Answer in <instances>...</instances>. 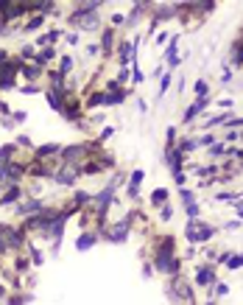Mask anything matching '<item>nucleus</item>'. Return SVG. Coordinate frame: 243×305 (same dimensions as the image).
I'll use <instances>...</instances> for the list:
<instances>
[{"label": "nucleus", "mask_w": 243, "mask_h": 305, "mask_svg": "<svg viewBox=\"0 0 243 305\" xmlns=\"http://www.w3.org/2000/svg\"><path fill=\"white\" fill-rule=\"evenodd\" d=\"M42 23H45V17L36 14V17H31V20L25 23V31H36V28H42Z\"/></svg>", "instance_id": "23"}, {"label": "nucleus", "mask_w": 243, "mask_h": 305, "mask_svg": "<svg viewBox=\"0 0 243 305\" xmlns=\"http://www.w3.org/2000/svg\"><path fill=\"white\" fill-rule=\"evenodd\" d=\"M62 162L65 165H73V168H78L81 165V160L87 157V143H78V146H67V148H62Z\"/></svg>", "instance_id": "5"}, {"label": "nucleus", "mask_w": 243, "mask_h": 305, "mask_svg": "<svg viewBox=\"0 0 243 305\" xmlns=\"http://www.w3.org/2000/svg\"><path fill=\"white\" fill-rule=\"evenodd\" d=\"M193 148H199V143H196V137H185V140L179 143V151H193Z\"/></svg>", "instance_id": "25"}, {"label": "nucleus", "mask_w": 243, "mask_h": 305, "mask_svg": "<svg viewBox=\"0 0 243 305\" xmlns=\"http://www.w3.org/2000/svg\"><path fill=\"white\" fill-rule=\"evenodd\" d=\"M185 210H188V218H190V221H196V218H199V213H201L199 204H190V207H185Z\"/></svg>", "instance_id": "32"}, {"label": "nucleus", "mask_w": 243, "mask_h": 305, "mask_svg": "<svg viewBox=\"0 0 243 305\" xmlns=\"http://www.w3.org/2000/svg\"><path fill=\"white\" fill-rule=\"evenodd\" d=\"M185 233H188V238L193 244H204V241H210V238L215 235V227L204 224V221H190Z\"/></svg>", "instance_id": "4"}, {"label": "nucleus", "mask_w": 243, "mask_h": 305, "mask_svg": "<svg viewBox=\"0 0 243 305\" xmlns=\"http://www.w3.org/2000/svg\"><path fill=\"white\" fill-rule=\"evenodd\" d=\"M25 118H28V115H25V112H11V121H14V124H22Z\"/></svg>", "instance_id": "41"}, {"label": "nucleus", "mask_w": 243, "mask_h": 305, "mask_svg": "<svg viewBox=\"0 0 243 305\" xmlns=\"http://www.w3.org/2000/svg\"><path fill=\"white\" fill-rule=\"evenodd\" d=\"M212 291L218 294V297H224V294L229 291V288H226V286H224V283H218V286H215V288H212Z\"/></svg>", "instance_id": "42"}, {"label": "nucleus", "mask_w": 243, "mask_h": 305, "mask_svg": "<svg viewBox=\"0 0 243 305\" xmlns=\"http://www.w3.org/2000/svg\"><path fill=\"white\" fill-rule=\"evenodd\" d=\"M87 202H92V196H89V193H84V191H78V193H76V207H78V204H87Z\"/></svg>", "instance_id": "31"}, {"label": "nucleus", "mask_w": 243, "mask_h": 305, "mask_svg": "<svg viewBox=\"0 0 243 305\" xmlns=\"http://www.w3.org/2000/svg\"><path fill=\"white\" fill-rule=\"evenodd\" d=\"M210 154L212 157H224V154H229V148H226V143H212Z\"/></svg>", "instance_id": "26"}, {"label": "nucleus", "mask_w": 243, "mask_h": 305, "mask_svg": "<svg viewBox=\"0 0 243 305\" xmlns=\"http://www.w3.org/2000/svg\"><path fill=\"white\" fill-rule=\"evenodd\" d=\"M212 280H215V269H212L210 263H201L199 269H196V283L199 286H210Z\"/></svg>", "instance_id": "11"}, {"label": "nucleus", "mask_w": 243, "mask_h": 305, "mask_svg": "<svg viewBox=\"0 0 243 305\" xmlns=\"http://www.w3.org/2000/svg\"><path fill=\"white\" fill-rule=\"evenodd\" d=\"M20 92L31 95V92H39V87H36V84H25V87H20Z\"/></svg>", "instance_id": "40"}, {"label": "nucleus", "mask_w": 243, "mask_h": 305, "mask_svg": "<svg viewBox=\"0 0 243 305\" xmlns=\"http://www.w3.org/2000/svg\"><path fill=\"white\" fill-rule=\"evenodd\" d=\"M42 210H45V207H42V199H25V202L17 204V210H14V213L20 215V218H31V215L42 213Z\"/></svg>", "instance_id": "8"}, {"label": "nucleus", "mask_w": 243, "mask_h": 305, "mask_svg": "<svg viewBox=\"0 0 243 305\" xmlns=\"http://www.w3.org/2000/svg\"><path fill=\"white\" fill-rule=\"evenodd\" d=\"M132 73H134V84H140V81H143V70H140V68H137V62H132Z\"/></svg>", "instance_id": "36"}, {"label": "nucleus", "mask_w": 243, "mask_h": 305, "mask_svg": "<svg viewBox=\"0 0 243 305\" xmlns=\"http://www.w3.org/2000/svg\"><path fill=\"white\" fill-rule=\"evenodd\" d=\"M28 174V165H22V162H9L6 168L0 171V185H20V179Z\"/></svg>", "instance_id": "2"}, {"label": "nucleus", "mask_w": 243, "mask_h": 305, "mask_svg": "<svg viewBox=\"0 0 243 305\" xmlns=\"http://www.w3.org/2000/svg\"><path fill=\"white\" fill-rule=\"evenodd\" d=\"M17 146H20V148H31V137L20 135V137H17Z\"/></svg>", "instance_id": "38"}, {"label": "nucleus", "mask_w": 243, "mask_h": 305, "mask_svg": "<svg viewBox=\"0 0 243 305\" xmlns=\"http://www.w3.org/2000/svg\"><path fill=\"white\" fill-rule=\"evenodd\" d=\"M238 199V193H215V202H232Z\"/></svg>", "instance_id": "35"}, {"label": "nucleus", "mask_w": 243, "mask_h": 305, "mask_svg": "<svg viewBox=\"0 0 243 305\" xmlns=\"http://www.w3.org/2000/svg\"><path fill=\"white\" fill-rule=\"evenodd\" d=\"M17 59H20V62H25V59H34V45H22V48H20V56H17Z\"/></svg>", "instance_id": "27"}, {"label": "nucleus", "mask_w": 243, "mask_h": 305, "mask_svg": "<svg viewBox=\"0 0 243 305\" xmlns=\"http://www.w3.org/2000/svg\"><path fill=\"white\" fill-rule=\"evenodd\" d=\"M14 151H17V143H6V146H0V171L6 168L9 162H14Z\"/></svg>", "instance_id": "14"}, {"label": "nucleus", "mask_w": 243, "mask_h": 305, "mask_svg": "<svg viewBox=\"0 0 243 305\" xmlns=\"http://www.w3.org/2000/svg\"><path fill=\"white\" fill-rule=\"evenodd\" d=\"M165 56H168V65H171V68H176L179 62H182V56H179V34H176V36H171Z\"/></svg>", "instance_id": "12"}, {"label": "nucleus", "mask_w": 243, "mask_h": 305, "mask_svg": "<svg viewBox=\"0 0 243 305\" xmlns=\"http://www.w3.org/2000/svg\"><path fill=\"white\" fill-rule=\"evenodd\" d=\"M34 154H36V160L42 162L45 157H53V154H62V148H59V143H45V146H39L36 151H34Z\"/></svg>", "instance_id": "15"}, {"label": "nucleus", "mask_w": 243, "mask_h": 305, "mask_svg": "<svg viewBox=\"0 0 243 305\" xmlns=\"http://www.w3.org/2000/svg\"><path fill=\"white\" fill-rule=\"evenodd\" d=\"M179 196H182V202H185V207H190V204H196V202H193V191H188V188H182V191H179Z\"/></svg>", "instance_id": "28"}, {"label": "nucleus", "mask_w": 243, "mask_h": 305, "mask_svg": "<svg viewBox=\"0 0 243 305\" xmlns=\"http://www.w3.org/2000/svg\"><path fill=\"white\" fill-rule=\"evenodd\" d=\"M28 174H31V177H53L56 171H51L48 165H42V162H34V165H28Z\"/></svg>", "instance_id": "18"}, {"label": "nucleus", "mask_w": 243, "mask_h": 305, "mask_svg": "<svg viewBox=\"0 0 243 305\" xmlns=\"http://www.w3.org/2000/svg\"><path fill=\"white\" fill-rule=\"evenodd\" d=\"M9 305H25V297H11Z\"/></svg>", "instance_id": "44"}, {"label": "nucleus", "mask_w": 243, "mask_h": 305, "mask_svg": "<svg viewBox=\"0 0 243 305\" xmlns=\"http://www.w3.org/2000/svg\"><path fill=\"white\" fill-rule=\"evenodd\" d=\"M53 56H56V51H53V48H42V51H39V54L34 56V65H39V68H45V65H48V62H51Z\"/></svg>", "instance_id": "17"}, {"label": "nucleus", "mask_w": 243, "mask_h": 305, "mask_svg": "<svg viewBox=\"0 0 243 305\" xmlns=\"http://www.w3.org/2000/svg\"><path fill=\"white\" fill-rule=\"evenodd\" d=\"M207 104H210V98H196V104H193L188 112H185V124H193V121H196V115H201L204 109H207Z\"/></svg>", "instance_id": "13"}, {"label": "nucleus", "mask_w": 243, "mask_h": 305, "mask_svg": "<svg viewBox=\"0 0 243 305\" xmlns=\"http://www.w3.org/2000/svg\"><path fill=\"white\" fill-rule=\"evenodd\" d=\"M171 213H174V210H171V207H168V204H165V207H162V213H159V215H162V218H165V221H168V218H171Z\"/></svg>", "instance_id": "46"}, {"label": "nucleus", "mask_w": 243, "mask_h": 305, "mask_svg": "<svg viewBox=\"0 0 243 305\" xmlns=\"http://www.w3.org/2000/svg\"><path fill=\"white\" fill-rule=\"evenodd\" d=\"M112 45H115V31H112V28H106V31H104V34H101V48H104V51H106V56H109Z\"/></svg>", "instance_id": "19"}, {"label": "nucleus", "mask_w": 243, "mask_h": 305, "mask_svg": "<svg viewBox=\"0 0 243 305\" xmlns=\"http://www.w3.org/2000/svg\"><path fill=\"white\" fill-rule=\"evenodd\" d=\"M3 297H6V288H3V286H0V300H3Z\"/></svg>", "instance_id": "51"}, {"label": "nucleus", "mask_w": 243, "mask_h": 305, "mask_svg": "<svg viewBox=\"0 0 243 305\" xmlns=\"http://www.w3.org/2000/svg\"><path fill=\"white\" fill-rule=\"evenodd\" d=\"M129 224H132V215H129L126 221H121V224L109 227V230H106V235H104V238H109L112 244H123V241L129 238Z\"/></svg>", "instance_id": "7"}, {"label": "nucleus", "mask_w": 243, "mask_h": 305, "mask_svg": "<svg viewBox=\"0 0 243 305\" xmlns=\"http://www.w3.org/2000/svg\"><path fill=\"white\" fill-rule=\"evenodd\" d=\"M174 179H176V185H185V171H179V174H174Z\"/></svg>", "instance_id": "45"}, {"label": "nucleus", "mask_w": 243, "mask_h": 305, "mask_svg": "<svg viewBox=\"0 0 243 305\" xmlns=\"http://www.w3.org/2000/svg\"><path fill=\"white\" fill-rule=\"evenodd\" d=\"M207 305H215V303H207Z\"/></svg>", "instance_id": "52"}, {"label": "nucleus", "mask_w": 243, "mask_h": 305, "mask_svg": "<svg viewBox=\"0 0 243 305\" xmlns=\"http://www.w3.org/2000/svg\"><path fill=\"white\" fill-rule=\"evenodd\" d=\"M196 143H199V146H212L215 137H212V135H201V137H196Z\"/></svg>", "instance_id": "33"}, {"label": "nucleus", "mask_w": 243, "mask_h": 305, "mask_svg": "<svg viewBox=\"0 0 243 305\" xmlns=\"http://www.w3.org/2000/svg\"><path fill=\"white\" fill-rule=\"evenodd\" d=\"M70 70H73V59H70V56H62V59H59V73H62V76H67Z\"/></svg>", "instance_id": "24"}, {"label": "nucleus", "mask_w": 243, "mask_h": 305, "mask_svg": "<svg viewBox=\"0 0 243 305\" xmlns=\"http://www.w3.org/2000/svg\"><path fill=\"white\" fill-rule=\"evenodd\" d=\"M112 135H115V129H112V126H106V129L101 132V140H106V137H112Z\"/></svg>", "instance_id": "43"}, {"label": "nucleus", "mask_w": 243, "mask_h": 305, "mask_svg": "<svg viewBox=\"0 0 243 305\" xmlns=\"http://www.w3.org/2000/svg\"><path fill=\"white\" fill-rule=\"evenodd\" d=\"M53 179L59 182V185H73V182L78 179V168H73V165H62V168L53 174Z\"/></svg>", "instance_id": "9"}, {"label": "nucleus", "mask_w": 243, "mask_h": 305, "mask_svg": "<svg viewBox=\"0 0 243 305\" xmlns=\"http://www.w3.org/2000/svg\"><path fill=\"white\" fill-rule=\"evenodd\" d=\"M98 51H101L98 45H87V54H89V56H95V54H98Z\"/></svg>", "instance_id": "48"}, {"label": "nucleus", "mask_w": 243, "mask_h": 305, "mask_svg": "<svg viewBox=\"0 0 243 305\" xmlns=\"http://www.w3.org/2000/svg\"><path fill=\"white\" fill-rule=\"evenodd\" d=\"M193 90H196V95H199V98H207V90H210V87H207L204 81H196V84H193Z\"/></svg>", "instance_id": "29"}, {"label": "nucleus", "mask_w": 243, "mask_h": 305, "mask_svg": "<svg viewBox=\"0 0 243 305\" xmlns=\"http://www.w3.org/2000/svg\"><path fill=\"white\" fill-rule=\"evenodd\" d=\"M238 218L243 221V204H238Z\"/></svg>", "instance_id": "50"}, {"label": "nucleus", "mask_w": 243, "mask_h": 305, "mask_svg": "<svg viewBox=\"0 0 243 305\" xmlns=\"http://www.w3.org/2000/svg\"><path fill=\"white\" fill-rule=\"evenodd\" d=\"M95 241H98V235H95V233H84V235L76 241V249H78V252H84V249L95 247Z\"/></svg>", "instance_id": "16"}, {"label": "nucleus", "mask_w": 243, "mask_h": 305, "mask_svg": "<svg viewBox=\"0 0 243 305\" xmlns=\"http://www.w3.org/2000/svg\"><path fill=\"white\" fill-rule=\"evenodd\" d=\"M221 81H224V84H226V81H232V73H229V68L224 70V76H221Z\"/></svg>", "instance_id": "47"}, {"label": "nucleus", "mask_w": 243, "mask_h": 305, "mask_svg": "<svg viewBox=\"0 0 243 305\" xmlns=\"http://www.w3.org/2000/svg\"><path fill=\"white\" fill-rule=\"evenodd\" d=\"M106 107V92H92V95H87V107Z\"/></svg>", "instance_id": "21"}, {"label": "nucleus", "mask_w": 243, "mask_h": 305, "mask_svg": "<svg viewBox=\"0 0 243 305\" xmlns=\"http://www.w3.org/2000/svg\"><path fill=\"white\" fill-rule=\"evenodd\" d=\"M226 266H229V269H241V266H243V255H232V258L226 260Z\"/></svg>", "instance_id": "30"}, {"label": "nucleus", "mask_w": 243, "mask_h": 305, "mask_svg": "<svg viewBox=\"0 0 243 305\" xmlns=\"http://www.w3.org/2000/svg\"><path fill=\"white\" fill-rule=\"evenodd\" d=\"M154 269L165 271V274H176L179 277V260H176V241L165 235L154 249Z\"/></svg>", "instance_id": "1"}, {"label": "nucleus", "mask_w": 243, "mask_h": 305, "mask_svg": "<svg viewBox=\"0 0 243 305\" xmlns=\"http://www.w3.org/2000/svg\"><path fill=\"white\" fill-rule=\"evenodd\" d=\"M22 70L20 59H9L6 65H0V90H11L14 87V76Z\"/></svg>", "instance_id": "3"}, {"label": "nucleus", "mask_w": 243, "mask_h": 305, "mask_svg": "<svg viewBox=\"0 0 243 305\" xmlns=\"http://www.w3.org/2000/svg\"><path fill=\"white\" fill-rule=\"evenodd\" d=\"M224 107V109H229V107H232V98H221V101H218Z\"/></svg>", "instance_id": "49"}, {"label": "nucleus", "mask_w": 243, "mask_h": 305, "mask_svg": "<svg viewBox=\"0 0 243 305\" xmlns=\"http://www.w3.org/2000/svg\"><path fill=\"white\" fill-rule=\"evenodd\" d=\"M168 87H171V73H165V76H162V81H159V95H162Z\"/></svg>", "instance_id": "37"}, {"label": "nucleus", "mask_w": 243, "mask_h": 305, "mask_svg": "<svg viewBox=\"0 0 243 305\" xmlns=\"http://www.w3.org/2000/svg\"><path fill=\"white\" fill-rule=\"evenodd\" d=\"M14 269H17V271H25V269H28V260H25V258H17Z\"/></svg>", "instance_id": "39"}, {"label": "nucleus", "mask_w": 243, "mask_h": 305, "mask_svg": "<svg viewBox=\"0 0 243 305\" xmlns=\"http://www.w3.org/2000/svg\"><path fill=\"white\" fill-rule=\"evenodd\" d=\"M22 196H25V191H22L20 185H11V188H6V193L0 196V204H20Z\"/></svg>", "instance_id": "10"}, {"label": "nucleus", "mask_w": 243, "mask_h": 305, "mask_svg": "<svg viewBox=\"0 0 243 305\" xmlns=\"http://www.w3.org/2000/svg\"><path fill=\"white\" fill-rule=\"evenodd\" d=\"M0 233H3V238H6V247L9 249H20L25 247V230H17V227L11 224H0Z\"/></svg>", "instance_id": "6"}, {"label": "nucleus", "mask_w": 243, "mask_h": 305, "mask_svg": "<svg viewBox=\"0 0 243 305\" xmlns=\"http://www.w3.org/2000/svg\"><path fill=\"white\" fill-rule=\"evenodd\" d=\"M165 202H168V191H165V188H159V191L151 193V204H159V207H165Z\"/></svg>", "instance_id": "22"}, {"label": "nucleus", "mask_w": 243, "mask_h": 305, "mask_svg": "<svg viewBox=\"0 0 243 305\" xmlns=\"http://www.w3.org/2000/svg\"><path fill=\"white\" fill-rule=\"evenodd\" d=\"M28 252H31V258H34V263H42V252L34 247V244H28Z\"/></svg>", "instance_id": "34"}, {"label": "nucleus", "mask_w": 243, "mask_h": 305, "mask_svg": "<svg viewBox=\"0 0 243 305\" xmlns=\"http://www.w3.org/2000/svg\"><path fill=\"white\" fill-rule=\"evenodd\" d=\"M22 76L31 79V81H36L39 76H42V68H39V65H22Z\"/></svg>", "instance_id": "20"}]
</instances>
